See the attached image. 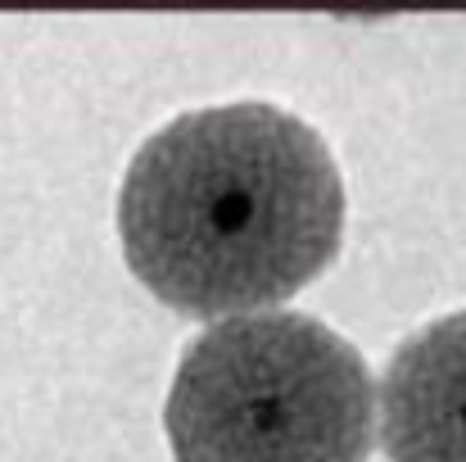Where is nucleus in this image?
I'll list each match as a JSON object with an SVG mask.
<instances>
[{"mask_svg":"<svg viewBox=\"0 0 466 462\" xmlns=\"http://www.w3.org/2000/svg\"><path fill=\"white\" fill-rule=\"evenodd\" d=\"M172 462H367L376 385L362 354L304 308L208 322L163 399Z\"/></svg>","mask_w":466,"mask_h":462,"instance_id":"f03ea898","label":"nucleus"},{"mask_svg":"<svg viewBox=\"0 0 466 462\" xmlns=\"http://www.w3.org/2000/svg\"><path fill=\"white\" fill-rule=\"evenodd\" d=\"M376 440L390 462H466V308L421 322L390 349Z\"/></svg>","mask_w":466,"mask_h":462,"instance_id":"7ed1b4c3","label":"nucleus"},{"mask_svg":"<svg viewBox=\"0 0 466 462\" xmlns=\"http://www.w3.org/2000/svg\"><path fill=\"white\" fill-rule=\"evenodd\" d=\"M114 227L127 272L186 317L290 300L335 259L344 181L309 123L272 100L186 109L123 168Z\"/></svg>","mask_w":466,"mask_h":462,"instance_id":"f257e3e1","label":"nucleus"}]
</instances>
